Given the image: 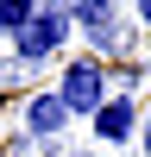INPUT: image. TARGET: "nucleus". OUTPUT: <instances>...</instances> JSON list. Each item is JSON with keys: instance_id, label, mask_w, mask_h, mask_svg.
Here are the masks:
<instances>
[{"instance_id": "obj_4", "label": "nucleus", "mask_w": 151, "mask_h": 157, "mask_svg": "<svg viewBox=\"0 0 151 157\" xmlns=\"http://www.w3.org/2000/svg\"><path fill=\"white\" fill-rule=\"evenodd\" d=\"M132 126H138V101L132 94H107L101 101V113H95V138L101 145H126Z\"/></svg>"}, {"instance_id": "obj_7", "label": "nucleus", "mask_w": 151, "mask_h": 157, "mask_svg": "<svg viewBox=\"0 0 151 157\" xmlns=\"http://www.w3.org/2000/svg\"><path fill=\"white\" fill-rule=\"evenodd\" d=\"M138 19H145V25H151V0H145V6H138Z\"/></svg>"}, {"instance_id": "obj_8", "label": "nucleus", "mask_w": 151, "mask_h": 157, "mask_svg": "<svg viewBox=\"0 0 151 157\" xmlns=\"http://www.w3.org/2000/svg\"><path fill=\"white\" fill-rule=\"evenodd\" d=\"M145 157H151V120H145Z\"/></svg>"}, {"instance_id": "obj_5", "label": "nucleus", "mask_w": 151, "mask_h": 157, "mask_svg": "<svg viewBox=\"0 0 151 157\" xmlns=\"http://www.w3.org/2000/svg\"><path fill=\"white\" fill-rule=\"evenodd\" d=\"M25 132L44 138V145H50V138H63V132H69L63 101H57V94H32V101H25Z\"/></svg>"}, {"instance_id": "obj_3", "label": "nucleus", "mask_w": 151, "mask_h": 157, "mask_svg": "<svg viewBox=\"0 0 151 157\" xmlns=\"http://www.w3.org/2000/svg\"><path fill=\"white\" fill-rule=\"evenodd\" d=\"M63 13H69V25H82V38L95 50L120 44V32H113V25H120V6H107V0H76V6H63Z\"/></svg>"}, {"instance_id": "obj_2", "label": "nucleus", "mask_w": 151, "mask_h": 157, "mask_svg": "<svg viewBox=\"0 0 151 157\" xmlns=\"http://www.w3.org/2000/svg\"><path fill=\"white\" fill-rule=\"evenodd\" d=\"M63 38H69V13L63 6H38L32 19H25V32L13 38V50H19L25 63H44L50 50H63Z\"/></svg>"}, {"instance_id": "obj_1", "label": "nucleus", "mask_w": 151, "mask_h": 157, "mask_svg": "<svg viewBox=\"0 0 151 157\" xmlns=\"http://www.w3.org/2000/svg\"><path fill=\"white\" fill-rule=\"evenodd\" d=\"M50 94L63 101V113H69V120H76V113H88V120H95L101 101H107L113 88H107V69H101L95 57H76V63H63V75H57V88H50Z\"/></svg>"}, {"instance_id": "obj_6", "label": "nucleus", "mask_w": 151, "mask_h": 157, "mask_svg": "<svg viewBox=\"0 0 151 157\" xmlns=\"http://www.w3.org/2000/svg\"><path fill=\"white\" fill-rule=\"evenodd\" d=\"M32 13H38L32 0H0V32H13V38H19V32H25V19H32Z\"/></svg>"}]
</instances>
